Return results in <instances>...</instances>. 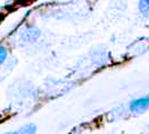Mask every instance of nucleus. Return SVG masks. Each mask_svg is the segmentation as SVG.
<instances>
[{
  "instance_id": "f257e3e1",
  "label": "nucleus",
  "mask_w": 149,
  "mask_h": 134,
  "mask_svg": "<svg viewBox=\"0 0 149 134\" xmlns=\"http://www.w3.org/2000/svg\"><path fill=\"white\" fill-rule=\"evenodd\" d=\"M129 109L135 113H143L149 109V96H143L134 100L129 105Z\"/></svg>"
},
{
  "instance_id": "f03ea898",
  "label": "nucleus",
  "mask_w": 149,
  "mask_h": 134,
  "mask_svg": "<svg viewBox=\"0 0 149 134\" xmlns=\"http://www.w3.org/2000/svg\"><path fill=\"white\" fill-rule=\"evenodd\" d=\"M138 9H139V13H141L145 18L149 19V0H139Z\"/></svg>"
},
{
  "instance_id": "7ed1b4c3",
  "label": "nucleus",
  "mask_w": 149,
  "mask_h": 134,
  "mask_svg": "<svg viewBox=\"0 0 149 134\" xmlns=\"http://www.w3.org/2000/svg\"><path fill=\"white\" fill-rule=\"evenodd\" d=\"M19 134H36L37 126L35 124H26L17 131Z\"/></svg>"
},
{
  "instance_id": "20e7f679",
  "label": "nucleus",
  "mask_w": 149,
  "mask_h": 134,
  "mask_svg": "<svg viewBox=\"0 0 149 134\" xmlns=\"http://www.w3.org/2000/svg\"><path fill=\"white\" fill-rule=\"evenodd\" d=\"M7 57H8V49H7V47L0 45V66L6 62Z\"/></svg>"
},
{
  "instance_id": "39448f33",
  "label": "nucleus",
  "mask_w": 149,
  "mask_h": 134,
  "mask_svg": "<svg viewBox=\"0 0 149 134\" xmlns=\"http://www.w3.org/2000/svg\"><path fill=\"white\" fill-rule=\"evenodd\" d=\"M5 134H19V133L16 131V132H7V133H5Z\"/></svg>"
}]
</instances>
